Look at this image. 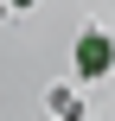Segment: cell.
I'll list each match as a JSON object with an SVG mask.
<instances>
[{"label": "cell", "instance_id": "obj_1", "mask_svg": "<svg viewBox=\"0 0 115 121\" xmlns=\"http://www.w3.org/2000/svg\"><path fill=\"white\" fill-rule=\"evenodd\" d=\"M77 70H83V77H109V32H83V45H77Z\"/></svg>", "mask_w": 115, "mask_h": 121}, {"label": "cell", "instance_id": "obj_2", "mask_svg": "<svg viewBox=\"0 0 115 121\" xmlns=\"http://www.w3.org/2000/svg\"><path fill=\"white\" fill-rule=\"evenodd\" d=\"M13 6H32V0H13Z\"/></svg>", "mask_w": 115, "mask_h": 121}]
</instances>
